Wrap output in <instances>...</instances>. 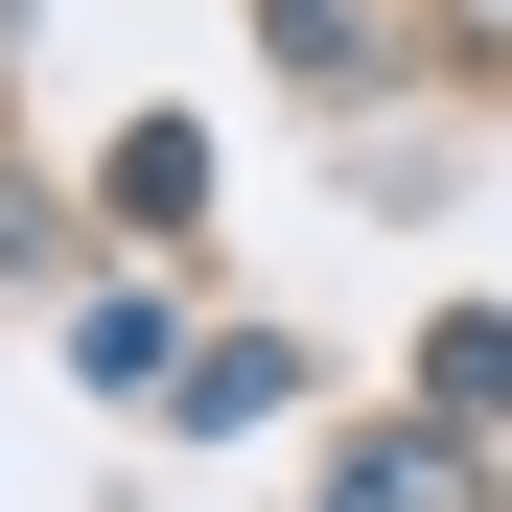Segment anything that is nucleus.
<instances>
[{"label": "nucleus", "instance_id": "1", "mask_svg": "<svg viewBox=\"0 0 512 512\" xmlns=\"http://www.w3.org/2000/svg\"><path fill=\"white\" fill-rule=\"evenodd\" d=\"M326 512H466V466H419V443H373V466L326 489Z\"/></svg>", "mask_w": 512, "mask_h": 512}, {"label": "nucleus", "instance_id": "2", "mask_svg": "<svg viewBox=\"0 0 512 512\" xmlns=\"http://www.w3.org/2000/svg\"><path fill=\"white\" fill-rule=\"evenodd\" d=\"M443 47H512V0H443Z\"/></svg>", "mask_w": 512, "mask_h": 512}]
</instances>
